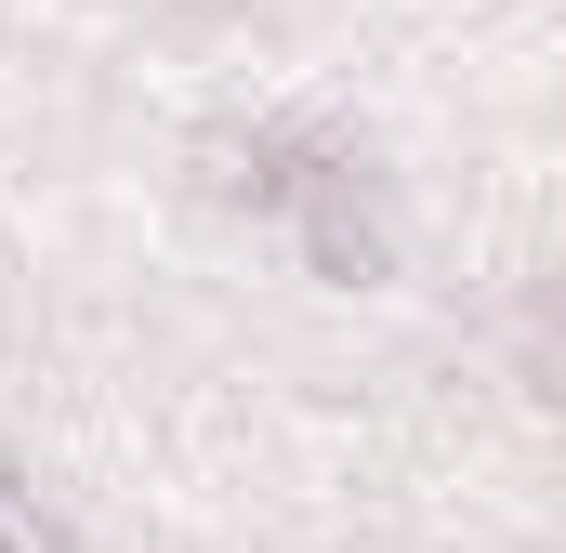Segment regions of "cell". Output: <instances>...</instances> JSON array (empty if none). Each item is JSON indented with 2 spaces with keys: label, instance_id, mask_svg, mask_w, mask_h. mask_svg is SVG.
I'll return each instance as SVG.
<instances>
[{
  "label": "cell",
  "instance_id": "6da1fadb",
  "mask_svg": "<svg viewBox=\"0 0 566 553\" xmlns=\"http://www.w3.org/2000/svg\"><path fill=\"white\" fill-rule=\"evenodd\" d=\"M303 251H316V276H343V290H369V276H382V225L356 211V171L303 198Z\"/></svg>",
  "mask_w": 566,
  "mask_h": 553
},
{
  "label": "cell",
  "instance_id": "7a4b0ae2",
  "mask_svg": "<svg viewBox=\"0 0 566 553\" xmlns=\"http://www.w3.org/2000/svg\"><path fill=\"white\" fill-rule=\"evenodd\" d=\"M0 553H53V528H40V514H27L13 488H0Z\"/></svg>",
  "mask_w": 566,
  "mask_h": 553
}]
</instances>
